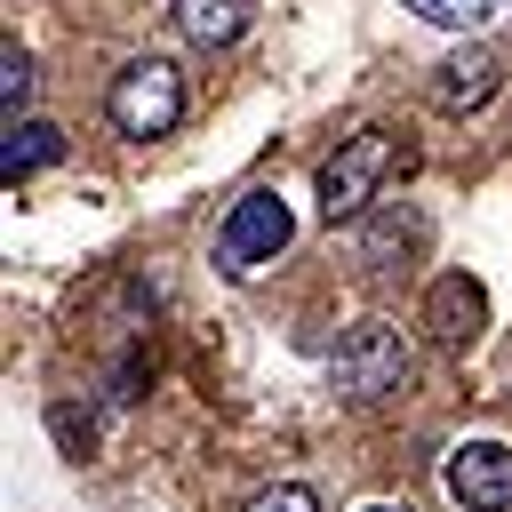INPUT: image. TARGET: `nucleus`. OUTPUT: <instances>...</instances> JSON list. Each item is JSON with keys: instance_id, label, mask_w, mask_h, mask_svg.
Masks as SVG:
<instances>
[{"instance_id": "nucleus-1", "label": "nucleus", "mask_w": 512, "mask_h": 512, "mask_svg": "<svg viewBox=\"0 0 512 512\" xmlns=\"http://www.w3.org/2000/svg\"><path fill=\"white\" fill-rule=\"evenodd\" d=\"M392 168H408V144H400L392 128H360V136H344V144L320 160V216H328V224H352V216L384 192Z\"/></svg>"}, {"instance_id": "nucleus-2", "label": "nucleus", "mask_w": 512, "mask_h": 512, "mask_svg": "<svg viewBox=\"0 0 512 512\" xmlns=\"http://www.w3.org/2000/svg\"><path fill=\"white\" fill-rule=\"evenodd\" d=\"M104 112H112L120 136H168V128L184 120V72H176L168 56H136V64L112 72Z\"/></svg>"}, {"instance_id": "nucleus-3", "label": "nucleus", "mask_w": 512, "mask_h": 512, "mask_svg": "<svg viewBox=\"0 0 512 512\" xmlns=\"http://www.w3.org/2000/svg\"><path fill=\"white\" fill-rule=\"evenodd\" d=\"M328 368H336V392L344 400H384V392H400L416 376V344L392 320H360V328H344V344H336Z\"/></svg>"}, {"instance_id": "nucleus-4", "label": "nucleus", "mask_w": 512, "mask_h": 512, "mask_svg": "<svg viewBox=\"0 0 512 512\" xmlns=\"http://www.w3.org/2000/svg\"><path fill=\"white\" fill-rule=\"evenodd\" d=\"M288 232H296V216H288L280 192H240L224 232H216V264L224 272H256V264H272L288 248Z\"/></svg>"}, {"instance_id": "nucleus-5", "label": "nucleus", "mask_w": 512, "mask_h": 512, "mask_svg": "<svg viewBox=\"0 0 512 512\" xmlns=\"http://www.w3.org/2000/svg\"><path fill=\"white\" fill-rule=\"evenodd\" d=\"M448 496L464 504V512H512V448L504 440H464V448H448Z\"/></svg>"}, {"instance_id": "nucleus-6", "label": "nucleus", "mask_w": 512, "mask_h": 512, "mask_svg": "<svg viewBox=\"0 0 512 512\" xmlns=\"http://www.w3.org/2000/svg\"><path fill=\"white\" fill-rule=\"evenodd\" d=\"M496 88H504V48H488V40H464V48L432 72V104H440V112H480Z\"/></svg>"}, {"instance_id": "nucleus-7", "label": "nucleus", "mask_w": 512, "mask_h": 512, "mask_svg": "<svg viewBox=\"0 0 512 512\" xmlns=\"http://www.w3.org/2000/svg\"><path fill=\"white\" fill-rule=\"evenodd\" d=\"M424 328H432V344L464 352V344L488 328V288H480L472 272H440L432 296H424Z\"/></svg>"}, {"instance_id": "nucleus-8", "label": "nucleus", "mask_w": 512, "mask_h": 512, "mask_svg": "<svg viewBox=\"0 0 512 512\" xmlns=\"http://www.w3.org/2000/svg\"><path fill=\"white\" fill-rule=\"evenodd\" d=\"M56 152H64V128H56V120H8V128H0V184L48 168Z\"/></svg>"}, {"instance_id": "nucleus-9", "label": "nucleus", "mask_w": 512, "mask_h": 512, "mask_svg": "<svg viewBox=\"0 0 512 512\" xmlns=\"http://www.w3.org/2000/svg\"><path fill=\"white\" fill-rule=\"evenodd\" d=\"M248 16H256V0H176V32H184V40H200V48L240 40V32H248Z\"/></svg>"}, {"instance_id": "nucleus-10", "label": "nucleus", "mask_w": 512, "mask_h": 512, "mask_svg": "<svg viewBox=\"0 0 512 512\" xmlns=\"http://www.w3.org/2000/svg\"><path fill=\"white\" fill-rule=\"evenodd\" d=\"M24 104H32V56L16 40H0V128L24 120Z\"/></svg>"}, {"instance_id": "nucleus-11", "label": "nucleus", "mask_w": 512, "mask_h": 512, "mask_svg": "<svg viewBox=\"0 0 512 512\" xmlns=\"http://www.w3.org/2000/svg\"><path fill=\"white\" fill-rule=\"evenodd\" d=\"M400 8H416L440 32H480V16H488V0H400Z\"/></svg>"}, {"instance_id": "nucleus-12", "label": "nucleus", "mask_w": 512, "mask_h": 512, "mask_svg": "<svg viewBox=\"0 0 512 512\" xmlns=\"http://www.w3.org/2000/svg\"><path fill=\"white\" fill-rule=\"evenodd\" d=\"M416 240H424L416 216H384V224H368V264H384L392 248H416Z\"/></svg>"}, {"instance_id": "nucleus-13", "label": "nucleus", "mask_w": 512, "mask_h": 512, "mask_svg": "<svg viewBox=\"0 0 512 512\" xmlns=\"http://www.w3.org/2000/svg\"><path fill=\"white\" fill-rule=\"evenodd\" d=\"M248 512H320V496H312L304 480H272V488L248 496Z\"/></svg>"}, {"instance_id": "nucleus-14", "label": "nucleus", "mask_w": 512, "mask_h": 512, "mask_svg": "<svg viewBox=\"0 0 512 512\" xmlns=\"http://www.w3.org/2000/svg\"><path fill=\"white\" fill-rule=\"evenodd\" d=\"M360 512H408V504H360Z\"/></svg>"}]
</instances>
